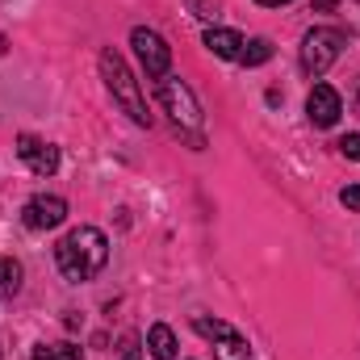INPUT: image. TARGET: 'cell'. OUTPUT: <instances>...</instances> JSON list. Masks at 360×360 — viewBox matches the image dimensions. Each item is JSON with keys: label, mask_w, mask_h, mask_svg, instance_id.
Returning <instances> with one entry per match:
<instances>
[{"label": "cell", "mask_w": 360, "mask_h": 360, "mask_svg": "<svg viewBox=\"0 0 360 360\" xmlns=\"http://www.w3.org/2000/svg\"><path fill=\"white\" fill-rule=\"evenodd\" d=\"M130 46H134V55H139V63H143V72H147L151 80H164V76H168V68H172V46H168L155 30L139 25V30L130 34Z\"/></svg>", "instance_id": "5b68a950"}, {"label": "cell", "mask_w": 360, "mask_h": 360, "mask_svg": "<svg viewBox=\"0 0 360 360\" xmlns=\"http://www.w3.org/2000/svg\"><path fill=\"white\" fill-rule=\"evenodd\" d=\"M17 155H21V164H30L34 176H55L59 172V147L42 143L38 134H21L17 139Z\"/></svg>", "instance_id": "52a82bcc"}, {"label": "cell", "mask_w": 360, "mask_h": 360, "mask_svg": "<svg viewBox=\"0 0 360 360\" xmlns=\"http://www.w3.org/2000/svg\"><path fill=\"white\" fill-rule=\"evenodd\" d=\"M356 109H360V101H356Z\"/></svg>", "instance_id": "ffe728a7"}, {"label": "cell", "mask_w": 360, "mask_h": 360, "mask_svg": "<svg viewBox=\"0 0 360 360\" xmlns=\"http://www.w3.org/2000/svg\"><path fill=\"white\" fill-rule=\"evenodd\" d=\"M335 147H340V155H344V160H360V134H344Z\"/></svg>", "instance_id": "2e32d148"}, {"label": "cell", "mask_w": 360, "mask_h": 360, "mask_svg": "<svg viewBox=\"0 0 360 360\" xmlns=\"http://www.w3.org/2000/svg\"><path fill=\"white\" fill-rule=\"evenodd\" d=\"M105 260H109V239L96 226H76V231H68L55 243V264H59V272L68 281H76V285L80 281H92L96 272L105 269Z\"/></svg>", "instance_id": "6da1fadb"}, {"label": "cell", "mask_w": 360, "mask_h": 360, "mask_svg": "<svg viewBox=\"0 0 360 360\" xmlns=\"http://www.w3.org/2000/svg\"><path fill=\"white\" fill-rule=\"evenodd\" d=\"M101 80H105V89L113 92V101L126 109V117H130L134 126H151V113H147L143 89H139L134 72L126 68V59H122L113 46H105V51H101Z\"/></svg>", "instance_id": "7a4b0ae2"}, {"label": "cell", "mask_w": 360, "mask_h": 360, "mask_svg": "<svg viewBox=\"0 0 360 360\" xmlns=\"http://www.w3.org/2000/svg\"><path fill=\"white\" fill-rule=\"evenodd\" d=\"M335 4H340V0H310L314 13H335Z\"/></svg>", "instance_id": "ac0fdd59"}, {"label": "cell", "mask_w": 360, "mask_h": 360, "mask_svg": "<svg viewBox=\"0 0 360 360\" xmlns=\"http://www.w3.org/2000/svg\"><path fill=\"white\" fill-rule=\"evenodd\" d=\"M147 348H151L155 360H176V335H172V327L155 323V327L147 331Z\"/></svg>", "instance_id": "30bf717a"}, {"label": "cell", "mask_w": 360, "mask_h": 360, "mask_svg": "<svg viewBox=\"0 0 360 360\" xmlns=\"http://www.w3.org/2000/svg\"><path fill=\"white\" fill-rule=\"evenodd\" d=\"M214 360H252V348L243 335H226V340H214Z\"/></svg>", "instance_id": "8fae6325"}, {"label": "cell", "mask_w": 360, "mask_h": 360, "mask_svg": "<svg viewBox=\"0 0 360 360\" xmlns=\"http://www.w3.org/2000/svg\"><path fill=\"white\" fill-rule=\"evenodd\" d=\"M205 51L210 55H218V59H235L239 63V55H243V34H235V30H205Z\"/></svg>", "instance_id": "9c48e42d"}, {"label": "cell", "mask_w": 360, "mask_h": 360, "mask_svg": "<svg viewBox=\"0 0 360 360\" xmlns=\"http://www.w3.org/2000/svg\"><path fill=\"white\" fill-rule=\"evenodd\" d=\"M340 201H344L348 210H360V184H348V188L340 193Z\"/></svg>", "instance_id": "e0dca14e"}, {"label": "cell", "mask_w": 360, "mask_h": 360, "mask_svg": "<svg viewBox=\"0 0 360 360\" xmlns=\"http://www.w3.org/2000/svg\"><path fill=\"white\" fill-rule=\"evenodd\" d=\"M340 51H344V34L340 30H310L302 38V72L319 80L340 59Z\"/></svg>", "instance_id": "277c9868"}, {"label": "cell", "mask_w": 360, "mask_h": 360, "mask_svg": "<svg viewBox=\"0 0 360 360\" xmlns=\"http://www.w3.org/2000/svg\"><path fill=\"white\" fill-rule=\"evenodd\" d=\"M256 4H264V8H281V4H293V0H256Z\"/></svg>", "instance_id": "d6986e66"}, {"label": "cell", "mask_w": 360, "mask_h": 360, "mask_svg": "<svg viewBox=\"0 0 360 360\" xmlns=\"http://www.w3.org/2000/svg\"><path fill=\"white\" fill-rule=\"evenodd\" d=\"M193 327H197V335H205V340H226V335H231V327H226L222 319H205V314H197Z\"/></svg>", "instance_id": "9a60e30c"}, {"label": "cell", "mask_w": 360, "mask_h": 360, "mask_svg": "<svg viewBox=\"0 0 360 360\" xmlns=\"http://www.w3.org/2000/svg\"><path fill=\"white\" fill-rule=\"evenodd\" d=\"M21 293V264L0 256V297H17Z\"/></svg>", "instance_id": "7c38bea8"}, {"label": "cell", "mask_w": 360, "mask_h": 360, "mask_svg": "<svg viewBox=\"0 0 360 360\" xmlns=\"http://www.w3.org/2000/svg\"><path fill=\"white\" fill-rule=\"evenodd\" d=\"M63 218H68V201L55 197V193H38L21 210V222L30 231H55V226H63Z\"/></svg>", "instance_id": "8992f818"}, {"label": "cell", "mask_w": 360, "mask_h": 360, "mask_svg": "<svg viewBox=\"0 0 360 360\" xmlns=\"http://www.w3.org/2000/svg\"><path fill=\"white\" fill-rule=\"evenodd\" d=\"M306 113H310V126L327 130V126H335V122H340L344 101H340V92L331 89V84H314L310 96H306Z\"/></svg>", "instance_id": "ba28073f"}, {"label": "cell", "mask_w": 360, "mask_h": 360, "mask_svg": "<svg viewBox=\"0 0 360 360\" xmlns=\"http://www.w3.org/2000/svg\"><path fill=\"white\" fill-rule=\"evenodd\" d=\"M30 360H84V352L76 344H38Z\"/></svg>", "instance_id": "5bb4252c"}, {"label": "cell", "mask_w": 360, "mask_h": 360, "mask_svg": "<svg viewBox=\"0 0 360 360\" xmlns=\"http://www.w3.org/2000/svg\"><path fill=\"white\" fill-rule=\"evenodd\" d=\"M160 105H164V113L176 122V130L180 134H188V143L201 151V101H197V92L188 89L184 80H176V76H164L160 80Z\"/></svg>", "instance_id": "3957f363"}, {"label": "cell", "mask_w": 360, "mask_h": 360, "mask_svg": "<svg viewBox=\"0 0 360 360\" xmlns=\"http://www.w3.org/2000/svg\"><path fill=\"white\" fill-rule=\"evenodd\" d=\"M269 59H272V42L269 38H252V42H243V55H239L243 68H260V63H269Z\"/></svg>", "instance_id": "4fadbf2b"}]
</instances>
